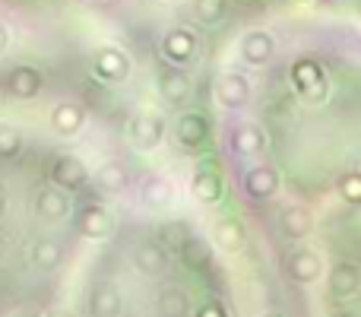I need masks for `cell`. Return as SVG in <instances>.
Instances as JSON below:
<instances>
[{
	"label": "cell",
	"mask_w": 361,
	"mask_h": 317,
	"mask_svg": "<svg viewBox=\"0 0 361 317\" xmlns=\"http://www.w3.org/2000/svg\"><path fill=\"white\" fill-rule=\"evenodd\" d=\"M292 80H295V86H298V92L307 95V99H314V102L326 99V76H324V70H320V64L311 61V57L295 61Z\"/></svg>",
	"instance_id": "cell-1"
},
{
	"label": "cell",
	"mask_w": 361,
	"mask_h": 317,
	"mask_svg": "<svg viewBox=\"0 0 361 317\" xmlns=\"http://www.w3.org/2000/svg\"><path fill=\"white\" fill-rule=\"evenodd\" d=\"M279 191V172L269 165H254L250 172H244V193L250 200H269Z\"/></svg>",
	"instance_id": "cell-2"
},
{
	"label": "cell",
	"mask_w": 361,
	"mask_h": 317,
	"mask_svg": "<svg viewBox=\"0 0 361 317\" xmlns=\"http://www.w3.org/2000/svg\"><path fill=\"white\" fill-rule=\"evenodd\" d=\"M361 289V267L352 261H339L336 267L330 270V295L333 299H352Z\"/></svg>",
	"instance_id": "cell-3"
},
{
	"label": "cell",
	"mask_w": 361,
	"mask_h": 317,
	"mask_svg": "<svg viewBox=\"0 0 361 317\" xmlns=\"http://www.w3.org/2000/svg\"><path fill=\"white\" fill-rule=\"evenodd\" d=\"M320 270H324V261H320V254H317V251H307V248H301V251H295V254H288V261H286L288 280L301 282V286H307V282L317 280Z\"/></svg>",
	"instance_id": "cell-4"
},
{
	"label": "cell",
	"mask_w": 361,
	"mask_h": 317,
	"mask_svg": "<svg viewBox=\"0 0 361 317\" xmlns=\"http://www.w3.org/2000/svg\"><path fill=\"white\" fill-rule=\"evenodd\" d=\"M222 193H225V181H222V172H219V168L206 165L193 174V197H197L200 203H219Z\"/></svg>",
	"instance_id": "cell-5"
},
{
	"label": "cell",
	"mask_w": 361,
	"mask_h": 317,
	"mask_svg": "<svg viewBox=\"0 0 361 317\" xmlns=\"http://www.w3.org/2000/svg\"><path fill=\"white\" fill-rule=\"evenodd\" d=\"M212 238H216V244L222 251L235 254V251H241L244 241H247V229H244L241 219L225 216V219H219V222H216V232H212Z\"/></svg>",
	"instance_id": "cell-6"
},
{
	"label": "cell",
	"mask_w": 361,
	"mask_h": 317,
	"mask_svg": "<svg viewBox=\"0 0 361 317\" xmlns=\"http://www.w3.org/2000/svg\"><path fill=\"white\" fill-rule=\"evenodd\" d=\"M231 150H235L238 156L254 159V156H260V152L267 150V137H263L260 127L241 124V127H235V131H231Z\"/></svg>",
	"instance_id": "cell-7"
},
{
	"label": "cell",
	"mask_w": 361,
	"mask_h": 317,
	"mask_svg": "<svg viewBox=\"0 0 361 317\" xmlns=\"http://www.w3.org/2000/svg\"><path fill=\"white\" fill-rule=\"evenodd\" d=\"M279 229H282V235L286 238H307L311 235V229H314V219H311V213L305 210V206H286V210L279 213Z\"/></svg>",
	"instance_id": "cell-8"
},
{
	"label": "cell",
	"mask_w": 361,
	"mask_h": 317,
	"mask_svg": "<svg viewBox=\"0 0 361 317\" xmlns=\"http://www.w3.org/2000/svg\"><path fill=\"white\" fill-rule=\"evenodd\" d=\"M247 99H250V83L241 73H225L219 80V102L225 108H241L247 105Z\"/></svg>",
	"instance_id": "cell-9"
},
{
	"label": "cell",
	"mask_w": 361,
	"mask_h": 317,
	"mask_svg": "<svg viewBox=\"0 0 361 317\" xmlns=\"http://www.w3.org/2000/svg\"><path fill=\"white\" fill-rule=\"evenodd\" d=\"M273 35H267V32H247L241 42V57L247 64H254V67H260V64H267L269 57H273Z\"/></svg>",
	"instance_id": "cell-10"
},
{
	"label": "cell",
	"mask_w": 361,
	"mask_h": 317,
	"mask_svg": "<svg viewBox=\"0 0 361 317\" xmlns=\"http://www.w3.org/2000/svg\"><path fill=\"white\" fill-rule=\"evenodd\" d=\"M206 137H209V124H206L203 114H184V118L178 121V140L187 146V150L203 146Z\"/></svg>",
	"instance_id": "cell-11"
},
{
	"label": "cell",
	"mask_w": 361,
	"mask_h": 317,
	"mask_svg": "<svg viewBox=\"0 0 361 317\" xmlns=\"http://www.w3.org/2000/svg\"><path fill=\"white\" fill-rule=\"evenodd\" d=\"M137 267L149 276H159L169 267V254H165V248H159V244H143V248L137 251Z\"/></svg>",
	"instance_id": "cell-12"
},
{
	"label": "cell",
	"mask_w": 361,
	"mask_h": 317,
	"mask_svg": "<svg viewBox=\"0 0 361 317\" xmlns=\"http://www.w3.org/2000/svg\"><path fill=\"white\" fill-rule=\"evenodd\" d=\"M193 48H197V42H193V35H190V32H184V29L171 32V35L165 38V54H169L171 61H178V64L190 61Z\"/></svg>",
	"instance_id": "cell-13"
},
{
	"label": "cell",
	"mask_w": 361,
	"mask_h": 317,
	"mask_svg": "<svg viewBox=\"0 0 361 317\" xmlns=\"http://www.w3.org/2000/svg\"><path fill=\"white\" fill-rule=\"evenodd\" d=\"M159 311L165 317H187V311H190V295L184 289H165L159 295Z\"/></svg>",
	"instance_id": "cell-14"
},
{
	"label": "cell",
	"mask_w": 361,
	"mask_h": 317,
	"mask_svg": "<svg viewBox=\"0 0 361 317\" xmlns=\"http://www.w3.org/2000/svg\"><path fill=\"white\" fill-rule=\"evenodd\" d=\"M143 200L149 206H156V210H162V206H169L175 200V191H171V184L165 178H149L143 184Z\"/></svg>",
	"instance_id": "cell-15"
},
{
	"label": "cell",
	"mask_w": 361,
	"mask_h": 317,
	"mask_svg": "<svg viewBox=\"0 0 361 317\" xmlns=\"http://www.w3.org/2000/svg\"><path fill=\"white\" fill-rule=\"evenodd\" d=\"M180 261H184L187 267H193V270H203L206 263H209V244L190 235L187 238V244L180 248Z\"/></svg>",
	"instance_id": "cell-16"
},
{
	"label": "cell",
	"mask_w": 361,
	"mask_h": 317,
	"mask_svg": "<svg viewBox=\"0 0 361 317\" xmlns=\"http://www.w3.org/2000/svg\"><path fill=\"white\" fill-rule=\"evenodd\" d=\"M162 95L171 102V105H180V102L190 95V80L180 73H165L162 76Z\"/></svg>",
	"instance_id": "cell-17"
},
{
	"label": "cell",
	"mask_w": 361,
	"mask_h": 317,
	"mask_svg": "<svg viewBox=\"0 0 361 317\" xmlns=\"http://www.w3.org/2000/svg\"><path fill=\"white\" fill-rule=\"evenodd\" d=\"M336 191H339V197H343L349 206H361V172H345V174H339Z\"/></svg>",
	"instance_id": "cell-18"
},
{
	"label": "cell",
	"mask_w": 361,
	"mask_h": 317,
	"mask_svg": "<svg viewBox=\"0 0 361 317\" xmlns=\"http://www.w3.org/2000/svg\"><path fill=\"white\" fill-rule=\"evenodd\" d=\"M197 19L200 23H222L228 13V0H197Z\"/></svg>",
	"instance_id": "cell-19"
},
{
	"label": "cell",
	"mask_w": 361,
	"mask_h": 317,
	"mask_svg": "<svg viewBox=\"0 0 361 317\" xmlns=\"http://www.w3.org/2000/svg\"><path fill=\"white\" fill-rule=\"evenodd\" d=\"M162 121H156V118H149V121H143V124H140V133H137V140L143 146H152V143H159V140H162Z\"/></svg>",
	"instance_id": "cell-20"
},
{
	"label": "cell",
	"mask_w": 361,
	"mask_h": 317,
	"mask_svg": "<svg viewBox=\"0 0 361 317\" xmlns=\"http://www.w3.org/2000/svg\"><path fill=\"white\" fill-rule=\"evenodd\" d=\"M124 181H127V174L121 172V168H108V172L102 174V184L111 187V191H121V187H124Z\"/></svg>",
	"instance_id": "cell-21"
},
{
	"label": "cell",
	"mask_w": 361,
	"mask_h": 317,
	"mask_svg": "<svg viewBox=\"0 0 361 317\" xmlns=\"http://www.w3.org/2000/svg\"><path fill=\"white\" fill-rule=\"evenodd\" d=\"M197 317H228V311H225V305L219 299H209L203 308H197Z\"/></svg>",
	"instance_id": "cell-22"
},
{
	"label": "cell",
	"mask_w": 361,
	"mask_h": 317,
	"mask_svg": "<svg viewBox=\"0 0 361 317\" xmlns=\"http://www.w3.org/2000/svg\"><path fill=\"white\" fill-rule=\"evenodd\" d=\"M260 317H286V314H282V311H263Z\"/></svg>",
	"instance_id": "cell-23"
},
{
	"label": "cell",
	"mask_w": 361,
	"mask_h": 317,
	"mask_svg": "<svg viewBox=\"0 0 361 317\" xmlns=\"http://www.w3.org/2000/svg\"><path fill=\"white\" fill-rule=\"evenodd\" d=\"M330 317H355V314H349V311H336V314H330Z\"/></svg>",
	"instance_id": "cell-24"
},
{
	"label": "cell",
	"mask_w": 361,
	"mask_h": 317,
	"mask_svg": "<svg viewBox=\"0 0 361 317\" xmlns=\"http://www.w3.org/2000/svg\"><path fill=\"white\" fill-rule=\"evenodd\" d=\"M238 4H241V6H254L257 0H238Z\"/></svg>",
	"instance_id": "cell-25"
}]
</instances>
